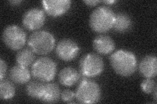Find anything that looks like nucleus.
Here are the masks:
<instances>
[{
	"label": "nucleus",
	"instance_id": "f257e3e1",
	"mask_svg": "<svg viewBox=\"0 0 157 104\" xmlns=\"http://www.w3.org/2000/svg\"><path fill=\"white\" fill-rule=\"evenodd\" d=\"M110 63L114 71L123 77H128L134 74L137 65L134 54L124 49L113 53L110 57Z\"/></svg>",
	"mask_w": 157,
	"mask_h": 104
},
{
	"label": "nucleus",
	"instance_id": "f03ea898",
	"mask_svg": "<svg viewBox=\"0 0 157 104\" xmlns=\"http://www.w3.org/2000/svg\"><path fill=\"white\" fill-rule=\"evenodd\" d=\"M115 14L112 9L105 6L97 8L90 17V26L93 31L104 33L113 28Z\"/></svg>",
	"mask_w": 157,
	"mask_h": 104
},
{
	"label": "nucleus",
	"instance_id": "7ed1b4c3",
	"mask_svg": "<svg viewBox=\"0 0 157 104\" xmlns=\"http://www.w3.org/2000/svg\"><path fill=\"white\" fill-rule=\"evenodd\" d=\"M28 45L36 53L47 55L55 48V38L50 32L38 31L33 32L29 37Z\"/></svg>",
	"mask_w": 157,
	"mask_h": 104
},
{
	"label": "nucleus",
	"instance_id": "20e7f679",
	"mask_svg": "<svg viewBox=\"0 0 157 104\" xmlns=\"http://www.w3.org/2000/svg\"><path fill=\"white\" fill-rule=\"evenodd\" d=\"M75 94L77 100L81 103H95L100 100L101 91L96 81L85 79L78 84Z\"/></svg>",
	"mask_w": 157,
	"mask_h": 104
},
{
	"label": "nucleus",
	"instance_id": "39448f33",
	"mask_svg": "<svg viewBox=\"0 0 157 104\" xmlns=\"http://www.w3.org/2000/svg\"><path fill=\"white\" fill-rule=\"evenodd\" d=\"M57 71L56 63L48 57H41L33 64L32 76L41 82H49L54 80Z\"/></svg>",
	"mask_w": 157,
	"mask_h": 104
},
{
	"label": "nucleus",
	"instance_id": "423d86ee",
	"mask_svg": "<svg viewBox=\"0 0 157 104\" xmlns=\"http://www.w3.org/2000/svg\"><path fill=\"white\" fill-rule=\"evenodd\" d=\"M4 44L13 50L22 48L26 42V34L23 29L16 25H11L4 29L2 34Z\"/></svg>",
	"mask_w": 157,
	"mask_h": 104
},
{
	"label": "nucleus",
	"instance_id": "0eeeda50",
	"mask_svg": "<svg viewBox=\"0 0 157 104\" xmlns=\"http://www.w3.org/2000/svg\"><path fill=\"white\" fill-rule=\"evenodd\" d=\"M79 66L83 76L86 77H94L100 75L104 71V63L101 57L98 55L88 53L82 57Z\"/></svg>",
	"mask_w": 157,
	"mask_h": 104
},
{
	"label": "nucleus",
	"instance_id": "6e6552de",
	"mask_svg": "<svg viewBox=\"0 0 157 104\" xmlns=\"http://www.w3.org/2000/svg\"><path fill=\"white\" fill-rule=\"evenodd\" d=\"M79 52V46L71 39H63L58 43L56 47V56L64 61H70L75 59Z\"/></svg>",
	"mask_w": 157,
	"mask_h": 104
},
{
	"label": "nucleus",
	"instance_id": "1a4fd4ad",
	"mask_svg": "<svg viewBox=\"0 0 157 104\" xmlns=\"http://www.w3.org/2000/svg\"><path fill=\"white\" fill-rule=\"evenodd\" d=\"M45 14L42 9L32 8L24 14L22 23L29 30H37L40 29L45 22Z\"/></svg>",
	"mask_w": 157,
	"mask_h": 104
},
{
	"label": "nucleus",
	"instance_id": "9d476101",
	"mask_svg": "<svg viewBox=\"0 0 157 104\" xmlns=\"http://www.w3.org/2000/svg\"><path fill=\"white\" fill-rule=\"evenodd\" d=\"M46 13L52 17H58L65 14L70 9L71 2L70 0H45L42 2Z\"/></svg>",
	"mask_w": 157,
	"mask_h": 104
},
{
	"label": "nucleus",
	"instance_id": "9b49d317",
	"mask_svg": "<svg viewBox=\"0 0 157 104\" xmlns=\"http://www.w3.org/2000/svg\"><path fill=\"white\" fill-rule=\"evenodd\" d=\"M140 74L146 78H153L157 74V59L153 55L147 56L142 59L139 65Z\"/></svg>",
	"mask_w": 157,
	"mask_h": 104
},
{
	"label": "nucleus",
	"instance_id": "f8f14e48",
	"mask_svg": "<svg viewBox=\"0 0 157 104\" xmlns=\"http://www.w3.org/2000/svg\"><path fill=\"white\" fill-rule=\"evenodd\" d=\"M93 47L95 51L102 55H107L114 51L115 43L107 35H99L93 41Z\"/></svg>",
	"mask_w": 157,
	"mask_h": 104
},
{
	"label": "nucleus",
	"instance_id": "ddd939ff",
	"mask_svg": "<svg viewBox=\"0 0 157 104\" xmlns=\"http://www.w3.org/2000/svg\"><path fill=\"white\" fill-rule=\"evenodd\" d=\"M60 95V88L56 83H44L39 100L45 103H55L59 100Z\"/></svg>",
	"mask_w": 157,
	"mask_h": 104
},
{
	"label": "nucleus",
	"instance_id": "4468645a",
	"mask_svg": "<svg viewBox=\"0 0 157 104\" xmlns=\"http://www.w3.org/2000/svg\"><path fill=\"white\" fill-rule=\"evenodd\" d=\"M59 81L62 85L71 87L78 82L80 79V74L75 68L68 66L63 68L59 73Z\"/></svg>",
	"mask_w": 157,
	"mask_h": 104
},
{
	"label": "nucleus",
	"instance_id": "2eb2a0df",
	"mask_svg": "<svg viewBox=\"0 0 157 104\" xmlns=\"http://www.w3.org/2000/svg\"><path fill=\"white\" fill-rule=\"evenodd\" d=\"M9 76L11 80L15 83L22 85L28 83L31 77V74L27 67L21 65L13 66L10 70Z\"/></svg>",
	"mask_w": 157,
	"mask_h": 104
},
{
	"label": "nucleus",
	"instance_id": "dca6fc26",
	"mask_svg": "<svg viewBox=\"0 0 157 104\" xmlns=\"http://www.w3.org/2000/svg\"><path fill=\"white\" fill-rule=\"evenodd\" d=\"M132 27V20L129 15L124 13H118L115 15L113 28L118 33H123L130 31Z\"/></svg>",
	"mask_w": 157,
	"mask_h": 104
},
{
	"label": "nucleus",
	"instance_id": "f3484780",
	"mask_svg": "<svg viewBox=\"0 0 157 104\" xmlns=\"http://www.w3.org/2000/svg\"><path fill=\"white\" fill-rule=\"evenodd\" d=\"M35 60V55L30 49L25 48L20 50L16 56V61L18 65L28 67L31 66Z\"/></svg>",
	"mask_w": 157,
	"mask_h": 104
},
{
	"label": "nucleus",
	"instance_id": "a211bd4d",
	"mask_svg": "<svg viewBox=\"0 0 157 104\" xmlns=\"http://www.w3.org/2000/svg\"><path fill=\"white\" fill-rule=\"evenodd\" d=\"M15 95V87L13 84L7 80L0 81V97L2 100H8Z\"/></svg>",
	"mask_w": 157,
	"mask_h": 104
},
{
	"label": "nucleus",
	"instance_id": "6ab92c4d",
	"mask_svg": "<svg viewBox=\"0 0 157 104\" xmlns=\"http://www.w3.org/2000/svg\"><path fill=\"white\" fill-rule=\"evenodd\" d=\"M44 83L40 81H33L28 84L26 87L27 95L32 98L38 99L41 96Z\"/></svg>",
	"mask_w": 157,
	"mask_h": 104
},
{
	"label": "nucleus",
	"instance_id": "aec40b11",
	"mask_svg": "<svg viewBox=\"0 0 157 104\" xmlns=\"http://www.w3.org/2000/svg\"><path fill=\"white\" fill-rule=\"evenodd\" d=\"M141 88L142 91L146 94L153 93L156 89V82L153 79L146 78L142 81L141 84Z\"/></svg>",
	"mask_w": 157,
	"mask_h": 104
},
{
	"label": "nucleus",
	"instance_id": "412c9836",
	"mask_svg": "<svg viewBox=\"0 0 157 104\" xmlns=\"http://www.w3.org/2000/svg\"><path fill=\"white\" fill-rule=\"evenodd\" d=\"M60 96L62 101L64 102H70L73 100V98L75 96V94L71 90L66 89V90L62 92Z\"/></svg>",
	"mask_w": 157,
	"mask_h": 104
},
{
	"label": "nucleus",
	"instance_id": "4be33fe9",
	"mask_svg": "<svg viewBox=\"0 0 157 104\" xmlns=\"http://www.w3.org/2000/svg\"><path fill=\"white\" fill-rule=\"evenodd\" d=\"M0 68H1V72H0V80H3V78L6 76L7 72V64L2 59L0 60Z\"/></svg>",
	"mask_w": 157,
	"mask_h": 104
},
{
	"label": "nucleus",
	"instance_id": "5701e85b",
	"mask_svg": "<svg viewBox=\"0 0 157 104\" xmlns=\"http://www.w3.org/2000/svg\"><path fill=\"white\" fill-rule=\"evenodd\" d=\"M100 2H101L96 1V0H88V1L84 2V3H86L88 6H90V7H94Z\"/></svg>",
	"mask_w": 157,
	"mask_h": 104
},
{
	"label": "nucleus",
	"instance_id": "b1692460",
	"mask_svg": "<svg viewBox=\"0 0 157 104\" xmlns=\"http://www.w3.org/2000/svg\"><path fill=\"white\" fill-rule=\"evenodd\" d=\"M9 3L13 5H18V4L22 3V1H11V2H9Z\"/></svg>",
	"mask_w": 157,
	"mask_h": 104
},
{
	"label": "nucleus",
	"instance_id": "393cba45",
	"mask_svg": "<svg viewBox=\"0 0 157 104\" xmlns=\"http://www.w3.org/2000/svg\"><path fill=\"white\" fill-rule=\"evenodd\" d=\"M102 2L105 3V4H113L114 3H116L117 2L116 1H111V0H110V1H103Z\"/></svg>",
	"mask_w": 157,
	"mask_h": 104
}]
</instances>
